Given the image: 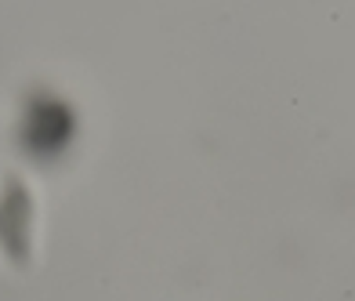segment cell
I'll return each instance as SVG.
<instances>
[{
  "label": "cell",
  "mask_w": 355,
  "mask_h": 301,
  "mask_svg": "<svg viewBox=\"0 0 355 301\" xmlns=\"http://www.w3.org/2000/svg\"><path fill=\"white\" fill-rule=\"evenodd\" d=\"M76 138V109L51 91H33L22 105L19 149L33 164H55L69 153Z\"/></svg>",
  "instance_id": "1"
},
{
  "label": "cell",
  "mask_w": 355,
  "mask_h": 301,
  "mask_svg": "<svg viewBox=\"0 0 355 301\" xmlns=\"http://www.w3.org/2000/svg\"><path fill=\"white\" fill-rule=\"evenodd\" d=\"M33 193L19 174H8L0 182V255L15 268H29L33 261Z\"/></svg>",
  "instance_id": "2"
}]
</instances>
